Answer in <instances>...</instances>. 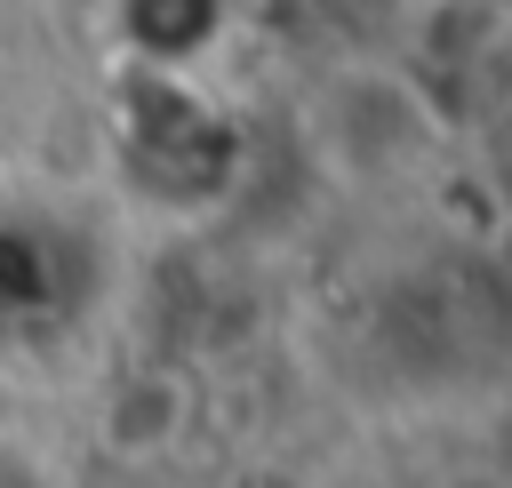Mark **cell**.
<instances>
[{"label":"cell","mask_w":512,"mask_h":488,"mask_svg":"<svg viewBox=\"0 0 512 488\" xmlns=\"http://www.w3.org/2000/svg\"><path fill=\"white\" fill-rule=\"evenodd\" d=\"M440 128H448V112L432 104V88L408 64H344L312 96V144L352 184L408 176L440 144Z\"/></svg>","instance_id":"1"},{"label":"cell","mask_w":512,"mask_h":488,"mask_svg":"<svg viewBox=\"0 0 512 488\" xmlns=\"http://www.w3.org/2000/svg\"><path fill=\"white\" fill-rule=\"evenodd\" d=\"M408 72L440 112L448 96L480 120L512 104V0H408Z\"/></svg>","instance_id":"2"},{"label":"cell","mask_w":512,"mask_h":488,"mask_svg":"<svg viewBox=\"0 0 512 488\" xmlns=\"http://www.w3.org/2000/svg\"><path fill=\"white\" fill-rule=\"evenodd\" d=\"M480 160H488V184H496V200H504V216H512V104H496L488 120H480Z\"/></svg>","instance_id":"3"}]
</instances>
